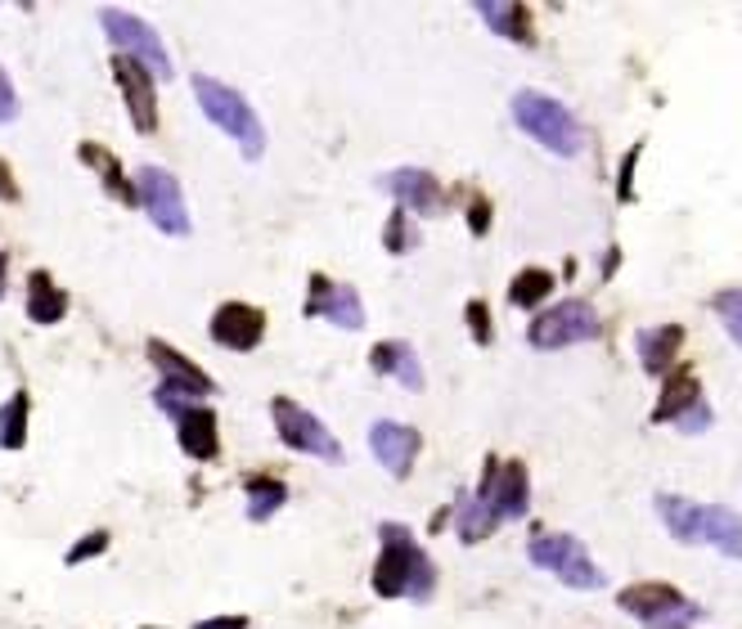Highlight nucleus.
Wrapping results in <instances>:
<instances>
[{
	"label": "nucleus",
	"mask_w": 742,
	"mask_h": 629,
	"mask_svg": "<svg viewBox=\"0 0 742 629\" xmlns=\"http://www.w3.org/2000/svg\"><path fill=\"white\" fill-rule=\"evenodd\" d=\"M369 589L387 602H428L437 593V567L405 521H378V562L369 571Z\"/></svg>",
	"instance_id": "nucleus-1"
},
{
	"label": "nucleus",
	"mask_w": 742,
	"mask_h": 629,
	"mask_svg": "<svg viewBox=\"0 0 742 629\" xmlns=\"http://www.w3.org/2000/svg\"><path fill=\"white\" fill-rule=\"evenodd\" d=\"M657 517L680 545H711L724 558H742V517L724 503H693L684 495H657Z\"/></svg>",
	"instance_id": "nucleus-2"
},
{
	"label": "nucleus",
	"mask_w": 742,
	"mask_h": 629,
	"mask_svg": "<svg viewBox=\"0 0 742 629\" xmlns=\"http://www.w3.org/2000/svg\"><path fill=\"white\" fill-rule=\"evenodd\" d=\"M189 86H194V99H198L202 118L217 127V131H226V136L239 144V153H244L248 162H257V158L266 153V127H261V118L253 113V103H248L235 86L207 77V72H194Z\"/></svg>",
	"instance_id": "nucleus-3"
},
{
	"label": "nucleus",
	"mask_w": 742,
	"mask_h": 629,
	"mask_svg": "<svg viewBox=\"0 0 742 629\" xmlns=\"http://www.w3.org/2000/svg\"><path fill=\"white\" fill-rule=\"evenodd\" d=\"M508 113L517 122L522 136H532L541 149L558 153V158H576L585 149V131L581 122L572 118L567 103H558L554 94H541V90H517Z\"/></svg>",
	"instance_id": "nucleus-4"
},
{
	"label": "nucleus",
	"mask_w": 742,
	"mask_h": 629,
	"mask_svg": "<svg viewBox=\"0 0 742 629\" xmlns=\"http://www.w3.org/2000/svg\"><path fill=\"white\" fill-rule=\"evenodd\" d=\"M270 423H275V437H279L284 450L325 459V463H334V468L347 463V450H343V441L334 437V428L325 423L320 413H310L306 405H297V400H288V396H275V400H270Z\"/></svg>",
	"instance_id": "nucleus-5"
},
{
	"label": "nucleus",
	"mask_w": 742,
	"mask_h": 629,
	"mask_svg": "<svg viewBox=\"0 0 742 629\" xmlns=\"http://www.w3.org/2000/svg\"><path fill=\"white\" fill-rule=\"evenodd\" d=\"M131 184H136V207H145V217L158 226V234H167V239H189V230H194L189 202H185L180 180H176L167 167L145 162V167L131 176Z\"/></svg>",
	"instance_id": "nucleus-6"
},
{
	"label": "nucleus",
	"mask_w": 742,
	"mask_h": 629,
	"mask_svg": "<svg viewBox=\"0 0 742 629\" xmlns=\"http://www.w3.org/2000/svg\"><path fill=\"white\" fill-rule=\"evenodd\" d=\"M99 28H103V37H109V46H118V54L145 63V68L154 72V81H171V77H176L162 37H158L154 23H145L140 14L122 10V6H103V10H99Z\"/></svg>",
	"instance_id": "nucleus-7"
},
{
	"label": "nucleus",
	"mask_w": 742,
	"mask_h": 629,
	"mask_svg": "<svg viewBox=\"0 0 742 629\" xmlns=\"http://www.w3.org/2000/svg\"><path fill=\"white\" fill-rule=\"evenodd\" d=\"M598 333H603L598 310L585 297H567L558 306H545V310H536V320L526 325V342H532L536 351L581 347V342H594Z\"/></svg>",
	"instance_id": "nucleus-8"
},
{
	"label": "nucleus",
	"mask_w": 742,
	"mask_h": 629,
	"mask_svg": "<svg viewBox=\"0 0 742 629\" xmlns=\"http://www.w3.org/2000/svg\"><path fill=\"white\" fill-rule=\"evenodd\" d=\"M526 558H532L541 571L558 576L567 589H603L607 576L598 571V562L585 553V545L576 536H563V531H541L526 545Z\"/></svg>",
	"instance_id": "nucleus-9"
},
{
	"label": "nucleus",
	"mask_w": 742,
	"mask_h": 629,
	"mask_svg": "<svg viewBox=\"0 0 742 629\" xmlns=\"http://www.w3.org/2000/svg\"><path fill=\"white\" fill-rule=\"evenodd\" d=\"M616 607L634 620H644L649 629H684L689 620H698L702 607H693L680 589L662 585V580H644V585H625L616 593Z\"/></svg>",
	"instance_id": "nucleus-10"
},
{
	"label": "nucleus",
	"mask_w": 742,
	"mask_h": 629,
	"mask_svg": "<svg viewBox=\"0 0 742 629\" xmlns=\"http://www.w3.org/2000/svg\"><path fill=\"white\" fill-rule=\"evenodd\" d=\"M473 490L495 512V521H517L532 508V477H526L522 459H486L482 481Z\"/></svg>",
	"instance_id": "nucleus-11"
},
{
	"label": "nucleus",
	"mask_w": 742,
	"mask_h": 629,
	"mask_svg": "<svg viewBox=\"0 0 742 629\" xmlns=\"http://www.w3.org/2000/svg\"><path fill=\"white\" fill-rule=\"evenodd\" d=\"M301 314H306V320H329V325H338L347 333L365 329V301H360V292L352 283H343V279L320 274V270L310 274V292H306Z\"/></svg>",
	"instance_id": "nucleus-12"
},
{
	"label": "nucleus",
	"mask_w": 742,
	"mask_h": 629,
	"mask_svg": "<svg viewBox=\"0 0 742 629\" xmlns=\"http://www.w3.org/2000/svg\"><path fill=\"white\" fill-rule=\"evenodd\" d=\"M207 338L217 342L221 351H235V356H248L266 342V310L253 306V301H221L211 310L207 320Z\"/></svg>",
	"instance_id": "nucleus-13"
},
{
	"label": "nucleus",
	"mask_w": 742,
	"mask_h": 629,
	"mask_svg": "<svg viewBox=\"0 0 742 629\" xmlns=\"http://www.w3.org/2000/svg\"><path fill=\"white\" fill-rule=\"evenodd\" d=\"M378 189L396 198L400 212L409 217H442L446 212V202L451 193L442 189V180L433 171H423V167H396V171H383L378 176Z\"/></svg>",
	"instance_id": "nucleus-14"
},
{
	"label": "nucleus",
	"mask_w": 742,
	"mask_h": 629,
	"mask_svg": "<svg viewBox=\"0 0 742 629\" xmlns=\"http://www.w3.org/2000/svg\"><path fill=\"white\" fill-rule=\"evenodd\" d=\"M109 72H113V86L122 90V103H127L131 127H136L140 136H154V131H158V81H154V72H149L145 63L127 59V54H113Z\"/></svg>",
	"instance_id": "nucleus-15"
},
{
	"label": "nucleus",
	"mask_w": 742,
	"mask_h": 629,
	"mask_svg": "<svg viewBox=\"0 0 742 629\" xmlns=\"http://www.w3.org/2000/svg\"><path fill=\"white\" fill-rule=\"evenodd\" d=\"M653 423H675L680 432H706L711 428V405L702 400V387L689 369L666 378V391L653 409Z\"/></svg>",
	"instance_id": "nucleus-16"
},
{
	"label": "nucleus",
	"mask_w": 742,
	"mask_h": 629,
	"mask_svg": "<svg viewBox=\"0 0 742 629\" xmlns=\"http://www.w3.org/2000/svg\"><path fill=\"white\" fill-rule=\"evenodd\" d=\"M145 356H149V365L158 369V382L176 387L180 396H189V400H198V405H207V396H217V378H211L202 365H194L185 351H176L171 342L149 338V342H145Z\"/></svg>",
	"instance_id": "nucleus-17"
},
{
	"label": "nucleus",
	"mask_w": 742,
	"mask_h": 629,
	"mask_svg": "<svg viewBox=\"0 0 742 629\" xmlns=\"http://www.w3.org/2000/svg\"><path fill=\"white\" fill-rule=\"evenodd\" d=\"M423 450V432L409 423H396V418H378L369 428V455L383 463V472H392L396 481H405L414 472V459Z\"/></svg>",
	"instance_id": "nucleus-18"
},
{
	"label": "nucleus",
	"mask_w": 742,
	"mask_h": 629,
	"mask_svg": "<svg viewBox=\"0 0 742 629\" xmlns=\"http://www.w3.org/2000/svg\"><path fill=\"white\" fill-rule=\"evenodd\" d=\"M176 423V446L185 459L194 463H211L221 455V423H217V413H211L207 405H189L185 413L171 418Z\"/></svg>",
	"instance_id": "nucleus-19"
},
{
	"label": "nucleus",
	"mask_w": 742,
	"mask_h": 629,
	"mask_svg": "<svg viewBox=\"0 0 742 629\" xmlns=\"http://www.w3.org/2000/svg\"><path fill=\"white\" fill-rule=\"evenodd\" d=\"M369 369L378 373V378H392L396 387H405V391H423V360H418V351H414V342H405V338H383V342H374V351H369Z\"/></svg>",
	"instance_id": "nucleus-20"
},
{
	"label": "nucleus",
	"mask_w": 742,
	"mask_h": 629,
	"mask_svg": "<svg viewBox=\"0 0 742 629\" xmlns=\"http://www.w3.org/2000/svg\"><path fill=\"white\" fill-rule=\"evenodd\" d=\"M68 306H72V297H68L63 283H55L50 270H32V274H28V320H32V325L55 329L63 314H68Z\"/></svg>",
	"instance_id": "nucleus-21"
},
{
	"label": "nucleus",
	"mask_w": 742,
	"mask_h": 629,
	"mask_svg": "<svg viewBox=\"0 0 742 629\" xmlns=\"http://www.w3.org/2000/svg\"><path fill=\"white\" fill-rule=\"evenodd\" d=\"M477 19H482L495 37H504V41H517V46H532V41H536V37H532V10L517 6V0H482Z\"/></svg>",
	"instance_id": "nucleus-22"
},
{
	"label": "nucleus",
	"mask_w": 742,
	"mask_h": 629,
	"mask_svg": "<svg viewBox=\"0 0 742 629\" xmlns=\"http://www.w3.org/2000/svg\"><path fill=\"white\" fill-rule=\"evenodd\" d=\"M77 158H81L86 167H95L103 193L118 198L122 207H136V184H131V176H122V158H118L113 149H103V144H81Z\"/></svg>",
	"instance_id": "nucleus-23"
},
{
	"label": "nucleus",
	"mask_w": 742,
	"mask_h": 629,
	"mask_svg": "<svg viewBox=\"0 0 742 629\" xmlns=\"http://www.w3.org/2000/svg\"><path fill=\"white\" fill-rule=\"evenodd\" d=\"M634 347H640V365L649 373H671V365L680 360V347H684V329L680 325H657V329H640V338H634Z\"/></svg>",
	"instance_id": "nucleus-24"
},
{
	"label": "nucleus",
	"mask_w": 742,
	"mask_h": 629,
	"mask_svg": "<svg viewBox=\"0 0 742 629\" xmlns=\"http://www.w3.org/2000/svg\"><path fill=\"white\" fill-rule=\"evenodd\" d=\"M244 495H248L244 512H248V521H257V527H266L270 517H279V512L288 508V481H279V477H270V472L248 477Z\"/></svg>",
	"instance_id": "nucleus-25"
},
{
	"label": "nucleus",
	"mask_w": 742,
	"mask_h": 629,
	"mask_svg": "<svg viewBox=\"0 0 742 629\" xmlns=\"http://www.w3.org/2000/svg\"><path fill=\"white\" fill-rule=\"evenodd\" d=\"M446 517L455 521V536H459L464 545H482V540H486V536L499 527V521H495V512H491V508L477 499V490H464Z\"/></svg>",
	"instance_id": "nucleus-26"
},
{
	"label": "nucleus",
	"mask_w": 742,
	"mask_h": 629,
	"mask_svg": "<svg viewBox=\"0 0 742 629\" xmlns=\"http://www.w3.org/2000/svg\"><path fill=\"white\" fill-rule=\"evenodd\" d=\"M28 413H32V396L14 391L0 405V450H23L28 446Z\"/></svg>",
	"instance_id": "nucleus-27"
},
{
	"label": "nucleus",
	"mask_w": 742,
	"mask_h": 629,
	"mask_svg": "<svg viewBox=\"0 0 742 629\" xmlns=\"http://www.w3.org/2000/svg\"><path fill=\"white\" fill-rule=\"evenodd\" d=\"M550 292H554V274L541 270V266L517 270L513 283H508V301H513L517 310H541V301H545Z\"/></svg>",
	"instance_id": "nucleus-28"
},
{
	"label": "nucleus",
	"mask_w": 742,
	"mask_h": 629,
	"mask_svg": "<svg viewBox=\"0 0 742 629\" xmlns=\"http://www.w3.org/2000/svg\"><path fill=\"white\" fill-rule=\"evenodd\" d=\"M418 243H423V234H418L414 217H409V212H400V207H396V212L387 217V226H383V248H387L392 257H409Z\"/></svg>",
	"instance_id": "nucleus-29"
},
{
	"label": "nucleus",
	"mask_w": 742,
	"mask_h": 629,
	"mask_svg": "<svg viewBox=\"0 0 742 629\" xmlns=\"http://www.w3.org/2000/svg\"><path fill=\"white\" fill-rule=\"evenodd\" d=\"M715 314H720L724 333L742 347V288H724V292H715Z\"/></svg>",
	"instance_id": "nucleus-30"
},
{
	"label": "nucleus",
	"mask_w": 742,
	"mask_h": 629,
	"mask_svg": "<svg viewBox=\"0 0 742 629\" xmlns=\"http://www.w3.org/2000/svg\"><path fill=\"white\" fill-rule=\"evenodd\" d=\"M109 545H113L109 531H86V536L63 553V562H68V567H86V562H95L99 553H109Z\"/></svg>",
	"instance_id": "nucleus-31"
},
{
	"label": "nucleus",
	"mask_w": 742,
	"mask_h": 629,
	"mask_svg": "<svg viewBox=\"0 0 742 629\" xmlns=\"http://www.w3.org/2000/svg\"><path fill=\"white\" fill-rule=\"evenodd\" d=\"M464 320H468V333H473V342H477V347H491L495 329H491V306H486L482 297L464 306Z\"/></svg>",
	"instance_id": "nucleus-32"
},
{
	"label": "nucleus",
	"mask_w": 742,
	"mask_h": 629,
	"mask_svg": "<svg viewBox=\"0 0 742 629\" xmlns=\"http://www.w3.org/2000/svg\"><path fill=\"white\" fill-rule=\"evenodd\" d=\"M19 109H23V103H19V90H14L10 72L0 68V122H14V118H19Z\"/></svg>",
	"instance_id": "nucleus-33"
},
{
	"label": "nucleus",
	"mask_w": 742,
	"mask_h": 629,
	"mask_svg": "<svg viewBox=\"0 0 742 629\" xmlns=\"http://www.w3.org/2000/svg\"><path fill=\"white\" fill-rule=\"evenodd\" d=\"M468 230H473V234H486V230H491V202H486L482 193L468 198Z\"/></svg>",
	"instance_id": "nucleus-34"
},
{
	"label": "nucleus",
	"mask_w": 742,
	"mask_h": 629,
	"mask_svg": "<svg viewBox=\"0 0 742 629\" xmlns=\"http://www.w3.org/2000/svg\"><path fill=\"white\" fill-rule=\"evenodd\" d=\"M0 202H23V189H19V180H14V167L6 162V158H0Z\"/></svg>",
	"instance_id": "nucleus-35"
},
{
	"label": "nucleus",
	"mask_w": 742,
	"mask_h": 629,
	"mask_svg": "<svg viewBox=\"0 0 742 629\" xmlns=\"http://www.w3.org/2000/svg\"><path fill=\"white\" fill-rule=\"evenodd\" d=\"M194 629H253V620L244 611L235 616H207V620H194Z\"/></svg>",
	"instance_id": "nucleus-36"
},
{
	"label": "nucleus",
	"mask_w": 742,
	"mask_h": 629,
	"mask_svg": "<svg viewBox=\"0 0 742 629\" xmlns=\"http://www.w3.org/2000/svg\"><path fill=\"white\" fill-rule=\"evenodd\" d=\"M6 288H10V257L0 252V297H6Z\"/></svg>",
	"instance_id": "nucleus-37"
},
{
	"label": "nucleus",
	"mask_w": 742,
	"mask_h": 629,
	"mask_svg": "<svg viewBox=\"0 0 742 629\" xmlns=\"http://www.w3.org/2000/svg\"><path fill=\"white\" fill-rule=\"evenodd\" d=\"M140 629H162V625H140Z\"/></svg>",
	"instance_id": "nucleus-38"
}]
</instances>
